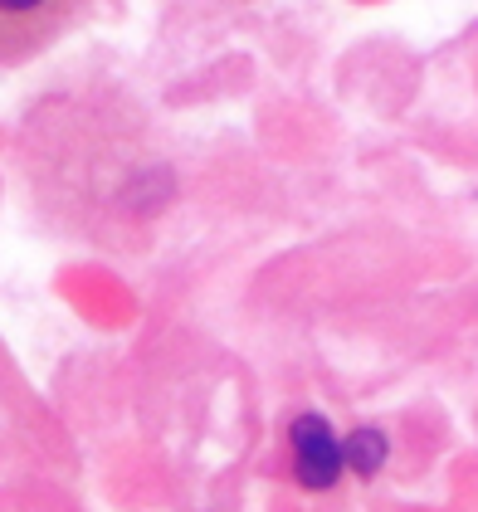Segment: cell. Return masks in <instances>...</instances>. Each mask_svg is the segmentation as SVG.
<instances>
[{
  "label": "cell",
  "mask_w": 478,
  "mask_h": 512,
  "mask_svg": "<svg viewBox=\"0 0 478 512\" xmlns=\"http://www.w3.org/2000/svg\"><path fill=\"white\" fill-rule=\"evenodd\" d=\"M93 0H0V69L30 64L83 20Z\"/></svg>",
  "instance_id": "cell-2"
},
{
  "label": "cell",
  "mask_w": 478,
  "mask_h": 512,
  "mask_svg": "<svg viewBox=\"0 0 478 512\" xmlns=\"http://www.w3.org/2000/svg\"><path fill=\"white\" fill-rule=\"evenodd\" d=\"M347 464H352V473H361V478H371V473L386 464V439L376 430H357L347 434Z\"/></svg>",
  "instance_id": "cell-4"
},
{
  "label": "cell",
  "mask_w": 478,
  "mask_h": 512,
  "mask_svg": "<svg viewBox=\"0 0 478 512\" xmlns=\"http://www.w3.org/2000/svg\"><path fill=\"white\" fill-rule=\"evenodd\" d=\"M288 454H293V478L313 493H327L347 473V439L322 415H298L288 425Z\"/></svg>",
  "instance_id": "cell-3"
},
{
  "label": "cell",
  "mask_w": 478,
  "mask_h": 512,
  "mask_svg": "<svg viewBox=\"0 0 478 512\" xmlns=\"http://www.w3.org/2000/svg\"><path fill=\"white\" fill-rule=\"evenodd\" d=\"M191 15H225V10H244V5H259V0H171Z\"/></svg>",
  "instance_id": "cell-5"
},
{
  "label": "cell",
  "mask_w": 478,
  "mask_h": 512,
  "mask_svg": "<svg viewBox=\"0 0 478 512\" xmlns=\"http://www.w3.org/2000/svg\"><path fill=\"white\" fill-rule=\"evenodd\" d=\"M20 171L49 230L98 254L147 249L176 200L171 161L147 122L113 108H49L20 132Z\"/></svg>",
  "instance_id": "cell-1"
}]
</instances>
